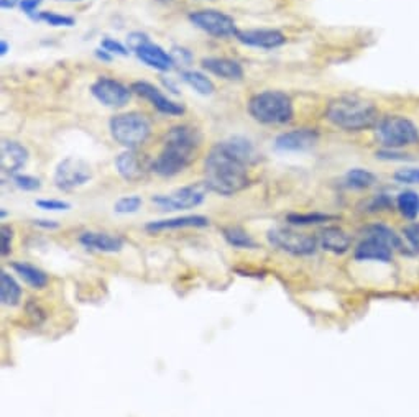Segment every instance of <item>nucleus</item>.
<instances>
[{"instance_id": "f257e3e1", "label": "nucleus", "mask_w": 419, "mask_h": 417, "mask_svg": "<svg viewBox=\"0 0 419 417\" xmlns=\"http://www.w3.org/2000/svg\"><path fill=\"white\" fill-rule=\"evenodd\" d=\"M255 147L244 137H232L211 148L204 160V185L220 196H234L250 186L249 166L258 161Z\"/></svg>"}, {"instance_id": "f03ea898", "label": "nucleus", "mask_w": 419, "mask_h": 417, "mask_svg": "<svg viewBox=\"0 0 419 417\" xmlns=\"http://www.w3.org/2000/svg\"><path fill=\"white\" fill-rule=\"evenodd\" d=\"M202 143L201 132L192 125L171 127L163 140V150L151 161V171L161 178L180 175L196 160Z\"/></svg>"}, {"instance_id": "7ed1b4c3", "label": "nucleus", "mask_w": 419, "mask_h": 417, "mask_svg": "<svg viewBox=\"0 0 419 417\" xmlns=\"http://www.w3.org/2000/svg\"><path fill=\"white\" fill-rule=\"evenodd\" d=\"M325 118L344 132L373 130L382 116L372 101L357 96H340L325 107Z\"/></svg>"}, {"instance_id": "20e7f679", "label": "nucleus", "mask_w": 419, "mask_h": 417, "mask_svg": "<svg viewBox=\"0 0 419 417\" xmlns=\"http://www.w3.org/2000/svg\"><path fill=\"white\" fill-rule=\"evenodd\" d=\"M249 113L256 122L265 125H284L293 120V101L283 91H263L251 96Z\"/></svg>"}, {"instance_id": "39448f33", "label": "nucleus", "mask_w": 419, "mask_h": 417, "mask_svg": "<svg viewBox=\"0 0 419 417\" xmlns=\"http://www.w3.org/2000/svg\"><path fill=\"white\" fill-rule=\"evenodd\" d=\"M375 138L382 148L389 150H406L419 145V127L409 117L384 116L373 128Z\"/></svg>"}, {"instance_id": "423d86ee", "label": "nucleus", "mask_w": 419, "mask_h": 417, "mask_svg": "<svg viewBox=\"0 0 419 417\" xmlns=\"http://www.w3.org/2000/svg\"><path fill=\"white\" fill-rule=\"evenodd\" d=\"M108 130L118 145L125 150H137L150 138L151 123L143 113H118L108 122Z\"/></svg>"}, {"instance_id": "0eeeda50", "label": "nucleus", "mask_w": 419, "mask_h": 417, "mask_svg": "<svg viewBox=\"0 0 419 417\" xmlns=\"http://www.w3.org/2000/svg\"><path fill=\"white\" fill-rule=\"evenodd\" d=\"M270 245H273L278 250L289 253L293 256H309L318 250V237L309 235V233H301L291 228L275 227L270 228L266 233Z\"/></svg>"}, {"instance_id": "6e6552de", "label": "nucleus", "mask_w": 419, "mask_h": 417, "mask_svg": "<svg viewBox=\"0 0 419 417\" xmlns=\"http://www.w3.org/2000/svg\"><path fill=\"white\" fill-rule=\"evenodd\" d=\"M92 180V168L81 158H64L54 170V186L61 191H74Z\"/></svg>"}, {"instance_id": "1a4fd4ad", "label": "nucleus", "mask_w": 419, "mask_h": 417, "mask_svg": "<svg viewBox=\"0 0 419 417\" xmlns=\"http://www.w3.org/2000/svg\"><path fill=\"white\" fill-rule=\"evenodd\" d=\"M189 22L214 38H229L239 33L235 20L220 10H196L189 13Z\"/></svg>"}, {"instance_id": "9d476101", "label": "nucleus", "mask_w": 419, "mask_h": 417, "mask_svg": "<svg viewBox=\"0 0 419 417\" xmlns=\"http://www.w3.org/2000/svg\"><path fill=\"white\" fill-rule=\"evenodd\" d=\"M209 191L204 182L202 185L185 186L181 189H176L170 194L153 196L151 201L161 208V211H187L202 204L206 192Z\"/></svg>"}, {"instance_id": "9b49d317", "label": "nucleus", "mask_w": 419, "mask_h": 417, "mask_svg": "<svg viewBox=\"0 0 419 417\" xmlns=\"http://www.w3.org/2000/svg\"><path fill=\"white\" fill-rule=\"evenodd\" d=\"M91 94L102 106L111 108L125 107L132 97V87H127L120 81L112 77H97L91 86Z\"/></svg>"}, {"instance_id": "f8f14e48", "label": "nucleus", "mask_w": 419, "mask_h": 417, "mask_svg": "<svg viewBox=\"0 0 419 417\" xmlns=\"http://www.w3.org/2000/svg\"><path fill=\"white\" fill-rule=\"evenodd\" d=\"M130 87L133 94L145 99V101L150 102L158 112L165 113V116H182V113H185V106L170 101L166 96H163L160 89L155 87L150 82L135 81Z\"/></svg>"}, {"instance_id": "ddd939ff", "label": "nucleus", "mask_w": 419, "mask_h": 417, "mask_svg": "<svg viewBox=\"0 0 419 417\" xmlns=\"http://www.w3.org/2000/svg\"><path fill=\"white\" fill-rule=\"evenodd\" d=\"M117 173L128 182L142 181L151 170V163L137 150H125L115 160Z\"/></svg>"}, {"instance_id": "4468645a", "label": "nucleus", "mask_w": 419, "mask_h": 417, "mask_svg": "<svg viewBox=\"0 0 419 417\" xmlns=\"http://www.w3.org/2000/svg\"><path fill=\"white\" fill-rule=\"evenodd\" d=\"M319 142L318 128H296L276 137L275 147L280 151H306Z\"/></svg>"}, {"instance_id": "2eb2a0df", "label": "nucleus", "mask_w": 419, "mask_h": 417, "mask_svg": "<svg viewBox=\"0 0 419 417\" xmlns=\"http://www.w3.org/2000/svg\"><path fill=\"white\" fill-rule=\"evenodd\" d=\"M242 44L260 49H275L283 46L286 37L280 30L273 28H255V30H239L235 35Z\"/></svg>"}, {"instance_id": "dca6fc26", "label": "nucleus", "mask_w": 419, "mask_h": 417, "mask_svg": "<svg viewBox=\"0 0 419 417\" xmlns=\"http://www.w3.org/2000/svg\"><path fill=\"white\" fill-rule=\"evenodd\" d=\"M318 243L325 251L334 253V255H344L352 247V237L344 228L337 225H329L319 230Z\"/></svg>"}, {"instance_id": "f3484780", "label": "nucleus", "mask_w": 419, "mask_h": 417, "mask_svg": "<svg viewBox=\"0 0 419 417\" xmlns=\"http://www.w3.org/2000/svg\"><path fill=\"white\" fill-rule=\"evenodd\" d=\"M0 155H2L0 166H2V171L5 175L8 176L18 175V171L23 170L28 161V150L22 143L15 140H4Z\"/></svg>"}, {"instance_id": "a211bd4d", "label": "nucleus", "mask_w": 419, "mask_h": 417, "mask_svg": "<svg viewBox=\"0 0 419 417\" xmlns=\"http://www.w3.org/2000/svg\"><path fill=\"white\" fill-rule=\"evenodd\" d=\"M393 250L383 242L373 237H363L362 242L355 247L354 258L357 261H380L389 263L393 258Z\"/></svg>"}, {"instance_id": "6ab92c4d", "label": "nucleus", "mask_w": 419, "mask_h": 417, "mask_svg": "<svg viewBox=\"0 0 419 417\" xmlns=\"http://www.w3.org/2000/svg\"><path fill=\"white\" fill-rule=\"evenodd\" d=\"M135 54L142 63L156 69V71H170V69L175 66V58H173V54L166 53L165 49L158 46L155 43H151L150 39H148L146 43H143L140 48H137Z\"/></svg>"}, {"instance_id": "aec40b11", "label": "nucleus", "mask_w": 419, "mask_h": 417, "mask_svg": "<svg viewBox=\"0 0 419 417\" xmlns=\"http://www.w3.org/2000/svg\"><path fill=\"white\" fill-rule=\"evenodd\" d=\"M204 71L214 74L217 77L227 79V81H240L244 77V68L239 61L229 58H204L201 61Z\"/></svg>"}, {"instance_id": "412c9836", "label": "nucleus", "mask_w": 419, "mask_h": 417, "mask_svg": "<svg viewBox=\"0 0 419 417\" xmlns=\"http://www.w3.org/2000/svg\"><path fill=\"white\" fill-rule=\"evenodd\" d=\"M202 228L209 227V218L204 216H185V217H173L165 218V220H153L145 225L146 232L158 233L165 230H177V228Z\"/></svg>"}, {"instance_id": "4be33fe9", "label": "nucleus", "mask_w": 419, "mask_h": 417, "mask_svg": "<svg viewBox=\"0 0 419 417\" xmlns=\"http://www.w3.org/2000/svg\"><path fill=\"white\" fill-rule=\"evenodd\" d=\"M79 242L89 250L102 253H117L123 248V240L120 237L104 232H84L79 237Z\"/></svg>"}, {"instance_id": "5701e85b", "label": "nucleus", "mask_w": 419, "mask_h": 417, "mask_svg": "<svg viewBox=\"0 0 419 417\" xmlns=\"http://www.w3.org/2000/svg\"><path fill=\"white\" fill-rule=\"evenodd\" d=\"M363 237H373L377 238V240L383 242L384 245H388L392 248L393 251H406V248H409L406 243V240H403L401 237L398 235L396 232L393 230V228H389L387 225H383V223H370L363 228Z\"/></svg>"}, {"instance_id": "b1692460", "label": "nucleus", "mask_w": 419, "mask_h": 417, "mask_svg": "<svg viewBox=\"0 0 419 417\" xmlns=\"http://www.w3.org/2000/svg\"><path fill=\"white\" fill-rule=\"evenodd\" d=\"M12 270L17 273V275L22 278V280L27 282L28 286H32L33 290H43L48 285V275L44 271L39 270V268L30 265V263L25 261H13Z\"/></svg>"}, {"instance_id": "393cba45", "label": "nucleus", "mask_w": 419, "mask_h": 417, "mask_svg": "<svg viewBox=\"0 0 419 417\" xmlns=\"http://www.w3.org/2000/svg\"><path fill=\"white\" fill-rule=\"evenodd\" d=\"M394 206L403 218L414 222L419 217V192L413 189L401 191L394 199Z\"/></svg>"}, {"instance_id": "a878e982", "label": "nucleus", "mask_w": 419, "mask_h": 417, "mask_svg": "<svg viewBox=\"0 0 419 417\" xmlns=\"http://www.w3.org/2000/svg\"><path fill=\"white\" fill-rule=\"evenodd\" d=\"M0 299L4 306H17L22 299V287L7 271L0 273Z\"/></svg>"}, {"instance_id": "bb28decb", "label": "nucleus", "mask_w": 419, "mask_h": 417, "mask_svg": "<svg viewBox=\"0 0 419 417\" xmlns=\"http://www.w3.org/2000/svg\"><path fill=\"white\" fill-rule=\"evenodd\" d=\"M181 79L187 86L194 89L197 94H201V96H211V94H214L215 91L214 82H212L206 74L199 71H182Z\"/></svg>"}, {"instance_id": "cd10ccee", "label": "nucleus", "mask_w": 419, "mask_h": 417, "mask_svg": "<svg viewBox=\"0 0 419 417\" xmlns=\"http://www.w3.org/2000/svg\"><path fill=\"white\" fill-rule=\"evenodd\" d=\"M222 235H224L225 242L234 248H256V242L242 227H224Z\"/></svg>"}, {"instance_id": "c85d7f7f", "label": "nucleus", "mask_w": 419, "mask_h": 417, "mask_svg": "<svg viewBox=\"0 0 419 417\" xmlns=\"http://www.w3.org/2000/svg\"><path fill=\"white\" fill-rule=\"evenodd\" d=\"M345 182H347L349 187L352 189H368V187L375 186L377 182V176L373 175L372 171L362 170V168H352L347 175H345Z\"/></svg>"}, {"instance_id": "c756f323", "label": "nucleus", "mask_w": 419, "mask_h": 417, "mask_svg": "<svg viewBox=\"0 0 419 417\" xmlns=\"http://www.w3.org/2000/svg\"><path fill=\"white\" fill-rule=\"evenodd\" d=\"M337 218L335 216H330V213H320V212H308V213H288L286 216V220H288L291 225L296 227H308V225H319V223H325Z\"/></svg>"}, {"instance_id": "7c9ffc66", "label": "nucleus", "mask_w": 419, "mask_h": 417, "mask_svg": "<svg viewBox=\"0 0 419 417\" xmlns=\"http://www.w3.org/2000/svg\"><path fill=\"white\" fill-rule=\"evenodd\" d=\"M393 206H394V201L388 194H377V196H373L372 199L367 201V204H365V211L377 213V212L392 211Z\"/></svg>"}, {"instance_id": "2f4dec72", "label": "nucleus", "mask_w": 419, "mask_h": 417, "mask_svg": "<svg viewBox=\"0 0 419 417\" xmlns=\"http://www.w3.org/2000/svg\"><path fill=\"white\" fill-rule=\"evenodd\" d=\"M39 22H44L46 25H51V27H73L74 18L68 17V15L54 13V12H39L37 17Z\"/></svg>"}, {"instance_id": "473e14b6", "label": "nucleus", "mask_w": 419, "mask_h": 417, "mask_svg": "<svg viewBox=\"0 0 419 417\" xmlns=\"http://www.w3.org/2000/svg\"><path fill=\"white\" fill-rule=\"evenodd\" d=\"M142 204H143L142 197L138 196L120 197V199L115 202V206H113V211L117 213H133L142 207Z\"/></svg>"}, {"instance_id": "72a5a7b5", "label": "nucleus", "mask_w": 419, "mask_h": 417, "mask_svg": "<svg viewBox=\"0 0 419 417\" xmlns=\"http://www.w3.org/2000/svg\"><path fill=\"white\" fill-rule=\"evenodd\" d=\"M393 180L399 185L419 186V168H403L393 175Z\"/></svg>"}, {"instance_id": "f704fd0d", "label": "nucleus", "mask_w": 419, "mask_h": 417, "mask_svg": "<svg viewBox=\"0 0 419 417\" xmlns=\"http://www.w3.org/2000/svg\"><path fill=\"white\" fill-rule=\"evenodd\" d=\"M375 156L378 158V160H383V161H411L413 158L409 153H406L404 150H389V148H380V150L375 153Z\"/></svg>"}, {"instance_id": "c9c22d12", "label": "nucleus", "mask_w": 419, "mask_h": 417, "mask_svg": "<svg viewBox=\"0 0 419 417\" xmlns=\"http://www.w3.org/2000/svg\"><path fill=\"white\" fill-rule=\"evenodd\" d=\"M13 185L22 191H38L42 187V181L38 178L30 176V175H15Z\"/></svg>"}, {"instance_id": "e433bc0d", "label": "nucleus", "mask_w": 419, "mask_h": 417, "mask_svg": "<svg viewBox=\"0 0 419 417\" xmlns=\"http://www.w3.org/2000/svg\"><path fill=\"white\" fill-rule=\"evenodd\" d=\"M403 238L406 240L408 247L414 251H419V222H411L403 228Z\"/></svg>"}, {"instance_id": "4c0bfd02", "label": "nucleus", "mask_w": 419, "mask_h": 417, "mask_svg": "<svg viewBox=\"0 0 419 417\" xmlns=\"http://www.w3.org/2000/svg\"><path fill=\"white\" fill-rule=\"evenodd\" d=\"M35 206L43 208V211H69V208H71L69 202L58 199H38L35 202Z\"/></svg>"}, {"instance_id": "58836bf2", "label": "nucleus", "mask_w": 419, "mask_h": 417, "mask_svg": "<svg viewBox=\"0 0 419 417\" xmlns=\"http://www.w3.org/2000/svg\"><path fill=\"white\" fill-rule=\"evenodd\" d=\"M102 49H106L111 54H118V56H128V48L123 46L120 42H115L112 38H106L101 42Z\"/></svg>"}, {"instance_id": "ea45409f", "label": "nucleus", "mask_w": 419, "mask_h": 417, "mask_svg": "<svg viewBox=\"0 0 419 417\" xmlns=\"http://www.w3.org/2000/svg\"><path fill=\"white\" fill-rule=\"evenodd\" d=\"M2 256H7L12 251V240H13V228L10 225H2Z\"/></svg>"}, {"instance_id": "a19ab883", "label": "nucleus", "mask_w": 419, "mask_h": 417, "mask_svg": "<svg viewBox=\"0 0 419 417\" xmlns=\"http://www.w3.org/2000/svg\"><path fill=\"white\" fill-rule=\"evenodd\" d=\"M148 38L145 33H140V32H133V33H130L127 37V42H128V48L132 49V51H135L137 48H140L143 43H146L148 42Z\"/></svg>"}, {"instance_id": "79ce46f5", "label": "nucleus", "mask_w": 419, "mask_h": 417, "mask_svg": "<svg viewBox=\"0 0 419 417\" xmlns=\"http://www.w3.org/2000/svg\"><path fill=\"white\" fill-rule=\"evenodd\" d=\"M39 4H42V0H22V2H20V8H22L25 13L32 15L35 10L38 8Z\"/></svg>"}, {"instance_id": "37998d69", "label": "nucleus", "mask_w": 419, "mask_h": 417, "mask_svg": "<svg viewBox=\"0 0 419 417\" xmlns=\"http://www.w3.org/2000/svg\"><path fill=\"white\" fill-rule=\"evenodd\" d=\"M33 225L44 228V230H56V228L59 227V223L54 220H43V218H39V220H33Z\"/></svg>"}, {"instance_id": "c03bdc74", "label": "nucleus", "mask_w": 419, "mask_h": 417, "mask_svg": "<svg viewBox=\"0 0 419 417\" xmlns=\"http://www.w3.org/2000/svg\"><path fill=\"white\" fill-rule=\"evenodd\" d=\"M96 58L101 59V61H106V63L112 61V54L106 51V49H96Z\"/></svg>"}, {"instance_id": "a18cd8bd", "label": "nucleus", "mask_w": 419, "mask_h": 417, "mask_svg": "<svg viewBox=\"0 0 419 417\" xmlns=\"http://www.w3.org/2000/svg\"><path fill=\"white\" fill-rule=\"evenodd\" d=\"M22 0H0V7L2 8H15Z\"/></svg>"}, {"instance_id": "49530a36", "label": "nucleus", "mask_w": 419, "mask_h": 417, "mask_svg": "<svg viewBox=\"0 0 419 417\" xmlns=\"http://www.w3.org/2000/svg\"><path fill=\"white\" fill-rule=\"evenodd\" d=\"M7 51H8V43L5 42V39H2V42H0V54H2V56H5V54H7Z\"/></svg>"}]
</instances>
